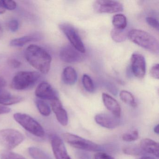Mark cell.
I'll list each match as a JSON object with an SVG mask.
<instances>
[{
    "label": "cell",
    "instance_id": "cell-28",
    "mask_svg": "<svg viewBox=\"0 0 159 159\" xmlns=\"http://www.w3.org/2000/svg\"><path fill=\"white\" fill-rule=\"evenodd\" d=\"M139 138L138 130H135L129 133H125L122 136L123 140L126 142H132L137 140Z\"/></svg>",
    "mask_w": 159,
    "mask_h": 159
},
{
    "label": "cell",
    "instance_id": "cell-39",
    "mask_svg": "<svg viewBox=\"0 0 159 159\" xmlns=\"http://www.w3.org/2000/svg\"><path fill=\"white\" fill-rule=\"evenodd\" d=\"M154 132H155L156 134H159V125H156V126L154 127Z\"/></svg>",
    "mask_w": 159,
    "mask_h": 159
},
{
    "label": "cell",
    "instance_id": "cell-5",
    "mask_svg": "<svg viewBox=\"0 0 159 159\" xmlns=\"http://www.w3.org/2000/svg\"><path fill=\"white\" fill-rule=\"evenodd\" d=\"M24 135L19 131L13 129L0 130V146L11 151L19 146L25 140Z\"/></svg>",
    "mask_w": 159,
    "mask_h": 159
},
{
    "label": "cell",
    "instance_id": "cell-36",
    "mask_svg": "<svg viewBox=\"0 0 159 159\" xmlns=\"http://www.w3.org/2000/svg\"><path fill=\"white\" fill-rule=\"evenodd\" d=\"M6 85V81L2 76H0V89H2Z\"/></svg>",
    "mask_w": 159,
    "mask_h": 159
},
{
    "label": "cell",
    "instance_id": "cell-31",
    "mask_svg": "<svg viewBox=\"0 0 159 159\" xmlns=\"http://www.w3.org/2000/svg\"><path fill=\"white\" fill-rule=\"evenodd\" d=\"M9 28L11 32H15L19 29V22L16 19H13L9 22Z\"/></svg>",
    "mask_w": 159,
    "mask_h": 159
},
{
    "label": "cell",
    "instance_id": "cell-29",
    "mask_svg": "<svg viewBox=\"0 0 159 159\" xmlns=\"http://www.w3.org/2000/svg\"><path fill=\"white\" fill-rule=\"evenodd\" d=\"M0 2L5 10L13 11V10H15L17 7L16 2L14 1L0 0Z\"/></svg>",
    "mask_w": 159,
    "mask_h": 159
},
{
    "label": "cell",
    "instance_id": "cell-37",
    "mask_svg": "<svg viewBox=\"0 0 159 159\" xmlns=\"http://www.w3.org/2000/svg\"><path fill=\"white\" fill-rule=\"evenodd\" d=\"M6 10L3 8V6L2 5L1 3L0 2V14H2L5 12Z\"/></svg>",
    "mask_w": 159,
    "mask_h": 159
},
{
    "label": "cell",
    "instance_id": "cell-32",
    "mask_svg": "<svg viewBox=\"0 0 159 159\" xmlns=\"http://www.w3.org/2000/svg\"><path fill=\"white\" fill-rule=\"evenodd\" d=\"M94 159H115L111 155L101 152L96 153L94 156Z\"/></svg>",
    "mask_w": 159,
    "mask_h": 159
},
{
    "label": "cell",
    "instance_id": "cell-4",
    "mask_svg": "<svg viewBox=\"0 0 159 159\" xmlns=\"http://www.w3.org/2000/svg\"><path fill=\"white\" fill-rule=\"evenodd\" d=\"M14 120L30 134L38 137H43L45 131L41 125L34 118L28 114L16 113L13 115Z\"/></svg>",
    "mask_w": 159,
    "mask_h": 159
},
{
    "label": "cell",
    "instance_id": "cell-40",
    "mask_svg": "<svg viewBox=\"0 0 159 159\" xmlns=\"http://www.w3.org/2000/svg\"><path fill=\"white\" fill-rule=\"evenodd\" d=\"M2 33H3V30H2L1 26L0 25V38H1L2 36Z\"/></svg>",
    "mask_w": 159,
    "mask_h": 159
},
{
    "label": "cell",
    "instance_id": "cell-14",
    "mask_svg": "<svg viewBox=\"0 0 159 159\" xmlns=\"http://www.w3.org/2000/svg\"><path fill=\"white\" fill-rule=\"evenodd\" d=\"M51 107L58 122L63 126L67 125L68 117L66 110L63 107L62 103L59 98L51 101Z\"/></svg>",
    "mask_w": 159,
    "mask_h": 159
},
{
    "label": "cell",
    "instance_id": "cell-22",
    "mask_svg": "<svg viewBox=\"0 0 159 159\" xmlns=\"http://www.w3.org/2000/svg\"><path fill=\"white\" fill-rule=\"evenodd\" d=\"M35 103L39 111L42 115L48 116L51 114V108L45 101L38 98L35 99Z\"/></svg>",
    "mask_w": 159,
    "mask_h": 159
},
{
    "label": "cell",
    "instance_id": "cell-11",
    "mask_svg": "<svg viewBox=\"0 0 159 159\" xmlns=\"http://www.w3.org/2000/svg\"><path fill=\"white\" fill-rule=\"evenodd\" d=\"M35 95L39 99L50 101L58 98V94L52 85L47 82L41 83L35 91Z\"/></svg>",
    "mask_w": 159,
    "mask_h": 159
},
{
    "label": "cell",
    "instance_id": "cell-18",
    "mask_svg": "<svg viewBox=\"0 0 159 159\" xmlns=\"http://www.w3.org/2000/svg\"><path fill=\"white\" fill-rule=\"evenodd\" d=\"M41 39L42 36L39 34H35L27 35L12 40L10 43V45L13 47H23L29 43L38 41L40 40Z\"/></svg>",
    "mask_w": 159,
    "mask_h": 159
},
{
    "label": "cell",
    "instance_id": "cell-24",
    "mask_svg": "<svg viewBox=\"0 0 159 159\" xmlns=\"http://www.w3.org/2000/svg\"><path fill=\"white\" fill-rule=\"evenodd\" d=\"M28 152L34 159H51L44 152L36 147L29 148Z\"/></svg>",
    "mask_w": 159,
    "mask_h": 159
},
{
    "label": "cell",
    "instance_id": "cell-17",
    "mask_svg": "<svg viewBox=\"0 0 159 159\" xmlns=\"http://www.w3.org/2000/svg\"><path fill=\"white\" fill-rule=\"evenodd\" d=\"M24 98L19 96L13 95L3 89L0 90V104L3 106L18 104L24 101Z\"/></svg>",
    "mask_w": 159,
    "mask_h": 159
},
{
    "label": "cell",
    "instance_id": "cell-6",
    "mask_svg": "<svg viewBox=\"0 0 159 159\" xmlns=\"http://www.w3.org/2000/svg\"><path fill=\"white\" fill-rule=\"evenodd\" d=\"M62 137L66 143L75 148L91 152H98L100 149V146L96 143L70 133H64Z\"/></svg>",
    "mask_w": 159,
    "mask_h": 159
},
{
    "label": "cell",
    "instance_id": "cell-26",
    "mask_svg": "<svg viewBox=\"0 0 159 159\" xmlns=\"http://www.w3.org/2000/svg\"><path fill=\"white\" fill-rule=\"evenodd\" d=\"M82 84L86 91L93 93L95 91V86L92 79L89 75L84 74L82 78Z\"/></svg>",
    "mask_w": 159,
    "mask_h": 159
},
{
    "label": "cell",
    "instance_id": "cell-27",
    "mask_svg": "<svg viewBox=\"0 0 159 159\" xmlns=\"http://www.w3.org/2000/svg\"><path fill=\"white\" fill-rule=\"evenodd\" d=\"M124 153L130 155H140L145 153L139 147H125L123 148Z\"/></svg>",
    "mask_w": 159,
    "mask_h": 159
},
{
    "label": "cell",
    "instance_id": "cell-21",
    "mask_svg": "<svg viewBox=\"0 0 159 159\" xmlns=\"http://www.w3.org/2000/svg\"><path fill=\"white\" fill-rule=\"evenodd\" d=\"M121 100L125 104L131 106L133 107H137V103L133 95L130 92L125 90L121 91L120 93Z\"/></svg>",
    "mask_w": 159,
    "mask_h": 159
},
{
    "label": "cell",
    "instance_id": "cell-34",
    "mask_svg": "<svg viewBox=\"0 0 159 159\" xmlns=\"http://www.w3.org/2000/svg\"><path fill=\"white\" fill-rule=\"evenodd\" d=\"M8 63L11 67L15 69L18 68L22 65V63L15 58H11L9 59Z\"/></svg>",
    "mask_w": 159,
    "mask_h": 159
},
{
    "label": "cell",
    "instance_id": "cell-8",
    "mask_svg": "<svg viewBox=\"0 0 159 159\" xmlns=\"http://www.w3.org/2000/svg\"><path fill=\"white\" fill-rule=\"evenodd\" d=\"M94 10L98 13H114L123 11V6L121 3L116 1L98 0L95 2Z\"/></svg>",
    "mask_w": 159,
    "mask_h": 159
},
{
    "label": "cell",
    "instance_id": "cell-20",
    "mask_svg": "<svg viewBox=\"0 0 159 159\" xmlns=\"http://www.w3.org/2000/svg\"><path fill=\"white\" fill-rule=\"evenodd\" d=\"M112 23L115 29L124 30L127 26V19L124 15L116 14L112 17Z\"/></svg>",
    "mask_w": 159,
    "mask_h": 159
},
{
    "label": "cell",
    "instance_id": "cell-13",
    "mask_svg": "<svg viewBox=\"0 0 159 159\" xmlns=\"http://www.w3.org/2000/svg\"><path fill=\"white\" fill-rule=\"evenodd\" d=\"M94 119L98 124L108 129L116 128L120 124L119 118L112 114L100 113L97 114Z\"/></svg>",
    "mask_w": 159,
    "mask_h": 159
},
{
    "label": "cell",
    "instance_id": "cell-35",
    "mask_svg": "<svg viewBox=\"0 0 159 159\" xmlns=\"http://www.w3.org/2000/svg\"><path fill=\"white\" fill-rule=\"evenodd\" d=\"M11 109L6 106L0 105V115L1 114H6L11 112Z\"/></svg>",
    "mask_w": 159,
    "mask_h": 159
},
{
    "label": "cell",
    "instance_id": "cell-15",
    "mask_svg": "<svg viewBox=\"0 0 159 159\" xmlns=\"http://www.w3.org/2000/svg\"><path fill=\"white\" fill-rule=\"evenodd\" d=\"M102 100L105 107L111 112L112 115L117 118L120 117L121 112L120 106L115 98L106 93H103Z\"/></svg>",
    "mask_w": 159,
    "mask_h": 159
},
{
    "label": "cell",
    "instance_id": "cell-33",
    "mask_svg": "<svg viewBox=\"0 0 159 159\" xmlns=\"http://www.w3.org/2000/svg\"><path fill=\"white\" fill-rule=\"evenodd\" d=\"M150 75L154 79L158 80L159 78V65L156 64L154 65L150 70Z\"/></svg>",
    "mask_w": 159,
    "mask_h": 159
},
{
    "label": "cell",
    "instance_id": "cell-25",
    "mask_svg": "<svg viewBox=\"0 0 159 159\" xmlns=\"http://www.w3.org/2000/svg\"><path fill=\"white\" fill-rule=\"evenodd\" d=\"M0 159H27L22 155L10 150H0Z\"/></svg>",
    "mask_w": 159,
    "mask_h": 159
},
{
    "label": "cell",
    "instance_id": "cell-3",
    "mask_svg": "<svg viewBox=\"0 0 159 159\" xmlns=\"http://www.w3.org/2000/svg\"><path fill=\"white\" fill-rule=\"evenodd\" d=\"M40 77V74L38 71H20L14 77L11 87L16 90H26L35 85Z\"/></svg>",
    "mask_w": 159,
    "mask_h": 159
},
{
    "label": "cell",
    "instance_id": "cell-38",
    "mask_svg": "<svg viewBox=\"0 0 159 159\" xmlns=\"http://www.w3.org/2000/svg\"><path fill=\"white\" fill-rule=\"evenodd\" d=\"M138 159H155L154 157L151 156H143Z\"/></svg>",
    "mask_w": 159,
    "mask_h": 159
},
{
    "label": "cell",
    "instance_id": "cell-12",
    "mask_svg": "<svg viewBox=\"0 0 159 159\" xmlns=\"http://www.w3.org/2000/svg\"><path fill=\"white\" fill-rule=\"evenodd\" d=\"M51 145L56 159H71L68 154L62 139L56 135L51 137Z\"/></svg>",
    "mask_w": 159,
    "mask_h": 159
},
{
    "label": "cell",
    "instance_id": "cell-16",
    "mask_svg": "<svg viewBox=\"0 0 159 159\" xmlns=\"http://www.w3.org/2000/svg\"><path fill=\"white\" fill-rule=\"evenodd\" d=\"M139 148L145 153L159 158V143L154 140L149 138L144 139L140 141Z\"/></svg>",
    "mask_w": 159,
    "mask_h": 159
},
{
    "label": "cell",
    "instance_id": "cell-23",
    "mask_svg": "<svg viewBox=\"0 0 159 159\" xmlns=\"http://www.w3.org/2000/svg\"><path fill=\"white\" fill-rule=\"evenodd\" d=\"M124 30H118L113 29L111 32V36L115 42L121 43L125 41L128 36V33Z\"/></svg>",
    "mask_w": 159,
    "mask_h": 159
},
{
    "label": "cell",
    "instance_id": "cell-9",
    "mask_svg": "<svg viewBox=\"0 0 159 159\" xmlns=\"http://www.w3.org/2000/svg\"><path fill=\"white\" fill-rule=\"evenodd\" d=\"M60 59L67 63H75L80 62L84 59L82 53L75 49L71 45L67 44L62 47L60 51Z\"/></svg>",
    "mask_w": 159,
    "mask_h": 159
},
{
    "label": "cell",
    "instance_id": "cell-41",
    "mask_svg": "<svg viewBox=\"0 0 159 159\" xmlns=\"http://www.w3.org/2000/svg\"></svg>",
    "mask_w": 159,
    "mask_h": 159
},
{
    "label": "cell",
    "instance_id": "cell-10",
    "mask_svg": "<svg viewBox=\"0 0 159 159\" xmlns=\"http://www.w3.org/2000/svg\"><path fill=\"white\" fill-rule=\"evenodd\" d=\"M131 68L136 77L143 79L146 72V61L143 56L137 53L133 54L131 58Z\"/></svg>",
    "mask_w": 159,
    "mask_h": 159
},
{
    "label": "cell",
    "instance_id": "cell-30",
    "mask_svg": "<svg viewBox=\"0 0 159 159\" xmlns=\"http://www.w3.org/2000/svg\"><path fill=\"white\" fill-rule=\"evenodd\" d=\"M147 24L157 30H159V22L156 18L153 17H148L146 18Z\"/></svg>",
    "mask_w": 159,
    "mask_h": 159
},
{
    "label": "cell",
    "instance_id": "cell-19",
    "mask_svg": "<svg viewBox=\"0 0 159 159\" xmlns=\"http://www.w3.org/2000/svg\"><path fill=\"white\" fill-rule=\"evenodd\" d=\"M77 72L73 68L68 66L63 70L62 80L65 84L71 85L74 84L77 80Z\"/></svg>",
    "mask_w": 159,
    "mask_h": 159
},
{
    "label": "cell",
    "instance_id": "cell-2",
    "mask_svg": "<svg viewBox=\"0 0 159 159\" xmlns=\"http://www.w3.org/2000/svg\"><path fill=\"white\" fill-rule=\"evenodd\" d=\"M127 37L132 42L140 47L154 54L159 53L158 40L146 31L138 29L132 30L128 32Z\"/></svg>",
    "mask_w": 159,
    "mask_h": 159
},
{
    "label": "cell",
    "instance_id": "cell-1",
    "mask_svg": "<svg viewBox=\"0 0 159 159\" xmlns=\"http://www.w3.org/2000/svg\"><path fill=\"white\" fill-rule=\"evenodd\" d=\"M25 54L26 59L32 66L41 73H48L52 58L46 50L38 45L31 44L26 49Z\"/></svg>",
    "mask_w": 159,
    "mask_h": 159
},
{
    "label": "cell",
    "instance_id": "cell-7",
    "mask_svg": "<svg viewBox=\"0 0 159 159\" xmlns=\"http://www.w3.org/2000/svg\"><path fill=\"white\" fill-rule=\"evenodd\" d=\"M59 28L68 39L71 45L79 52L84 53L85 47L76 29L71 25L66 23L59 25Z\"/></svg>",
    "mask_w": 159,
    "mask_h": 159
}]
</instances>
